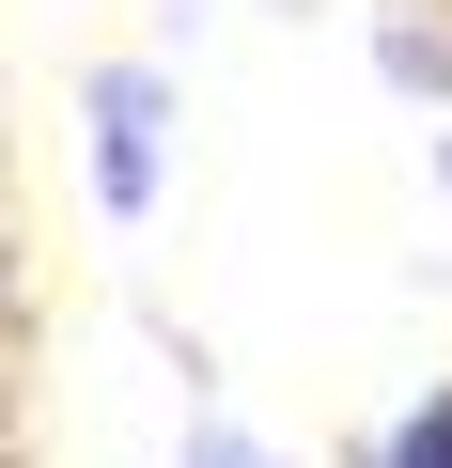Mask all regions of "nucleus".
Here are the masks:
<instances>
[{
	"label": "nucleus",
	"mask_w": 452,
	"mask_h": 468,
	"mask_svg": "<svg viewBox=\"0 0 452 468\" xmlns=\"http://www.w3.org/2000/svg\"><path fill=\"white\" fill-rule=\"evenodd\" d=\"M187 468H281V452H266V437H235V421H203V437H187Z\"/></svg>",
	"instance_id": "obj_3"
},
{
	"label": "nucleus",
	"mask_w": 452,
	"mask_h": 468,
	"mask_svg": "<svg viewBox=\"0 0 452 468\" xmlns=\"http://www.w3.org/2000/svg\"><path fill=\"white\" fill-rule=\"evenodd\" d=\"M436 187H452V141H436Z\"/></svg>",
	"instance_id": "obj_4"
},
{
	"label": "nucleus",
	"mask_w": 452,
	"mask_h": 468,
	"mask_svg": "<svg viewBox=\"0 0 452 468\" xmlns=\"http://www.w3.org/2000/svg\"><path fill=\"white\" fill-rule=\"evenodd\" d=\"M156 110H172V94H156L141 63H125V79H94V187H110V218H141V203H156Z\"/></svg>",
	"instance_id": "obj_1"
},
{
	"label": "nucleus",
	"mask_w": 452,
	"mask_h": 468,
	"mask_svg": "<svg viewBox=\"0 0 452 468\" xmlns=\"http://www.w3.org/2000/svg\"><path fill=\"white\" fill-rule=\"evenodd\" d=\"M374 468H452V390H421V406L374 437Z\"/></svg>",
	"instance_id": "obj_2"
}]
</instances>
